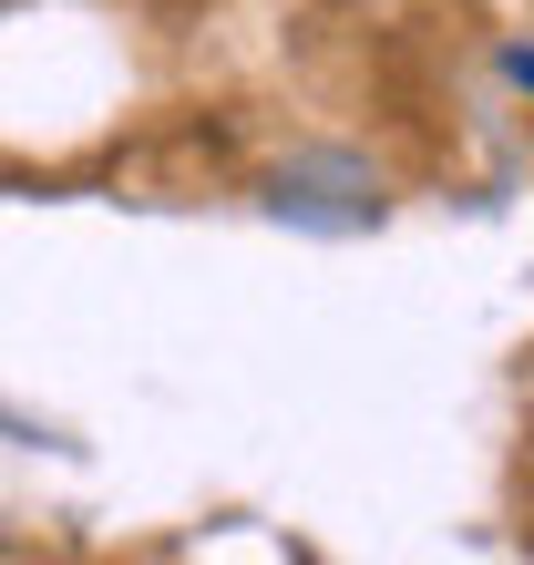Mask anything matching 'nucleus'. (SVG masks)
Masks as SVG:
<instances>
[{"label":"nucleus","instance_id":"1","mask_svg":"<svg viewBox=\"0 0 534 565\" xmlns=\"http://www.w3.org/2000/svg\"><path fill=\"white\" fill-rule=\"evenodd\" d=\"M504 73H514V83L534 93V42H514V52H504Z\"/></svg>","mask_w":534,"mask_h":565}]
</instances>
